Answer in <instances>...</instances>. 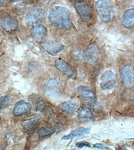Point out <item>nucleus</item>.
<instances>
[{"instance_id": "obj_1", "label": "nucleus", "mask_w": 134, "mask_h": 150, "mask_svg": "<svg viewBox=\"0 0 134 150\" xmlns=\"http://www.w3.org/2000/svg\"><path fill=\"white\" fill-rule=\"evenodd\" d=\"M49 19L52 25L59 29H69L71 25L70 13L63 7H56L53 9L49 15Z\"/></svg>"}, {"instance_id": "obj_2", "label": "nucleus", "mask_w": 134, "mask_h": 150, "mask_svg": "<svg viewBox=\"0 0 134 150\" xmlns=\"http://www.w3.org/2000/svg\"><path fill=\"white\" fill-rule=\"evenodd\" d=\"M96 4L100 19L105 23L110 22L112 15V8L109 0H97Z\"/></svg>"}, {"instance_id": "obj_3", "label": "nucleus", "mask_w": 134, "mask_h": 150, "mask_svg": "<svg viewBox=\"0 0 134 150\" xmlns=\"http://www.w3.org/2000/svg\"><path fill=\"white\" fill-rule=\"evenodd\" d=\"M75 6L76 11L83 21L87 22L92 17V13L90 7L87 4L82 1H78L75 2Z\"/></svg>"}, {"instance_id": "obj_4", "label": "nucleus", "mask_w": 134, "mask_h": 150, "mask_svg": "<svg viewBox=\"0 0 134 150\" xmlns=\"http://www.w3.org/2000/svg\"><path fill=\"white\" fill-rule=\"evenodd\" d=\"M133 69L130 65L123 67L120 71V77L122 84L127 88H130L134 84Z\"/></svg>"}, {"instance_id": "obj_5", "label": "nucleus", "mask_w": 134, "mask_h": 150, "mask_svg": "<svg viewBox=\"0 0 134 150\" xmlns=\"http://www.w3.org/2000/svg\"><path fill=\"white\" fill-rule=\"evenodd\" d=\"M56 69L61 73L64 74L72 79H75L76 75L73 69L64 60L58 59L55 62Z\"/></svg>"}, {"instance_id": "obj_6", "label": "nucleus", "mask_w": 134, "mask_h": 150, "mask_svg": "<svg viewBox=\"0 0 134 150\" xmlns=\"http://www.w3.org/2000/svg\"><path fill=\"white\" fill-rule=\"evenodd\" d=\"M116 83L115 74L111 71H105L101 76V88L104 90L113 88Z\"/></svg>"}, {"instance_id": "obj_7", "label": "nucleus", "mask_w": 134, "mask_h": 150, "mask_svg": "<svg viewBox=\"0 0 134 150\" xmlns=\"http://www.w3.org/2000/svg\"><path fill=\"white\" fill-rule=\"evenodd\" d=\"M41 46L44 51L51 54L58 53L63 49V45L58 41H49L41 43Z\"/></svg>"}, {"instance_id": "obj_8", "label": "nucleus", "mask_w": 134, "mask_h": 150, "mask_svg": "<svg viewBox=\"0 0 134 150\" xmlns=\"http://www.w3.org/2000/svg\"><path fill=\"white\" fill-rule=\"evenodd\" d=\"M32 105L25 101L21 100L15 104L13 113L16 117H21L31 111Z\"/></svg>"}, {"instance_id": "obj_9", "label": "nucleus", "mask_w": 134, "mask_h": 150, "mask_svg": "<svg viewBox=\"0 0 134 150\" xmlns=\"http://www.w3.org/2000/svg\"><path fill=\"white\" fill-rule=\"evenodd\" d=\"M98 49L95 45H92L88 47L83 52V58L88 63H95L98 59Z\"/></svg>"}, {"instance_id": "obj_10", "label": "nucleus", "mask_w": 134, "mask_h": 150, "mask_svg": "<svg viewBox=\"0 0 134 150\" xmlns=\"http://www.w3.org/2000/svg\"><path fill=\"white\" fill-rule=\"evenodd\" d=\"M41 119L42 117L40 115L34 114L25 120L23 122L22 125L26 131L32 132L37 128Z\"/></svg>"}, {"instance_id": "obj_11", "label": "nucleus", "mask_w": 134, "mask_h": 150, "mask_svg": "<svg viewBox=\"0 0 134 150\" xmlns=\"http://www.w3.org/2000/svg\"><path fill=\"white\" fill-rule=\"evenodd\" d=\"M77 91L83 99L92 105L96 103L95 93L90 88L85 86H80L77 88Z\"/></svg>"}, {"instance_id": "obj_12", "label": "nucleus", "mask_w": 134, "mask_h": 150, "mask_svg": "<svg viewBox=\"0 0 134 150\" xmlns=\"http://www.w3.org/2000/svg\"><path fill=\"white\" fill-rule=\"evenodd\" d=\"M121 23L125 29H130L134 28V9H129L124 12L121 18Z\"/></svg>"}, {"instance_id": "obj_13", "label": "nucleus", "mask_w": 134, "mask_h": 150, "mask_svg": "<svg viewBox=\"0 0 134 150\" xmlns=\"http://www.w3.org/2000/svg\"><path fill=\"white\" fill-rule=\"evenodd\" d=\"M0 23L2 28L6 31H14L17 29L18 25L17 20L9 16L1 18Z\"/></svg>"}, {"instance_id": "obj_14", "label": "nucleus", "mask_w": 134, "mask_h": 150, "mask_svg": "<svg viewBox=\"0 0 134 150\" xmlns=\"http://www.w3.org/2000/svg\"><path fill=\"white\" fill-rule=\"evenodd\" d=\"M47 34V30L42 24L35 26L32 29L31 36L34 40L40 42L44 39Z\"/></svg>"}, {"instance_id": "obj_15", "label": "nucleus", "mask_w": 134, "mask_h": 150, "mask_svg": "<svg viewBox=\"0 0 134 150\" xmlns=\"http://www.w3.org/2000/svg\"><path fill=\"white\" fill-rule=\"evenodd\" d=\"M78 105L72 101H67L62 103L59 108L62 112L69 114H72L78 109Z\"/></svg>"}, {"instance_id": "obj_16", "label": "nucleus", "mask_w": 134, "mask_h": 150, "mask_svg": "<svg viewBox=\"0 0 134 150\" xmlns=\"http://www.w3.org/2000/svg\"><path fill=\"white\" fill-rule=\"evenodd\" d=\"M94 115L91 110L85 106H83L78 110V118L80 120L84 121L92 119Z\"/></svg>"}, {"instance_id": "obj_17", "label": "nucleus", "mask_w": 134, "mask_h": 150, "mask_svg": "<svg viewBox=\"0 0 134 150\" xmlns=\"http://www.w3.org/2000/svg\"><path fill=\"white\" fill-rule=\"evenodd\" d=\"M43 11L40 9H33L28 13L25 18V22L27 24H30L38 19L43 15Z\"/></svg>"}, {"instance_id": "obj_18", "label": "nucleus", "mask_w": 134, "mask_h": 150, "mask_svg": "<svg viewBox=\"0 0 134 150\" xmlns=\"http://www.w3.org/2000/svg\"><path fill=\"white\" fill-rule=\"evenodd\" d=\"M90 129L89 128H80L72 131L67 135L64 136L62 137V139L63 140H69L75 138V137L83 135L88 134L90 132Z\"/></svg>"}, {"instance_id": "obj_19", "label": "nucleus", "mask_w": 134, "mask_h": 150, "mask_svg": "<svg viewBox=\"0 0 134 150\" xmlns=\"http://www.w3.org/2000/svg\"><path fill=\"white\" fill-rule=\"evenodd\" d=\"M55 130L51 128H41L38 131L39 137L40 138H45L54 133Z\"/></svg>"}, {"instance_id": "obj_20", "label": "nucleus", "mask_w": 134, "mask_h": 150, "mask_svg": "<svg viewBox=\"0 0 134 150\" xmlns=\"http://www.w3.org/2000/svg\"><path fill=\"white\" fill-rule=\"evenodd\" d=\"M60 86V83L57 80L52 79L50 80L47 83V88H48L49 91H51L52 93L56 92L55 90L58 89Z\"/></svg>"}, {"instance_id": "obj_21", "label": "nucleus", "mask_w": 134, "mask_h": 150, "mask_svg": "<svg viewBox=\"0 0 134 150\" xmlns=\"http://www.w3.org/2000/svg\"><path fill=\"white\" fill-rule=\"evenodd\" d=\"M11 101V99L10 97L7 96H3L1 98V108L3 107L9 105V103Z\"/></svg>"}, {"instance_id": "obj_22", "label": "nucleus", "mask_w": 134, "mask_h": 150, "mask_svg": "<svg viewBox=\"0 0 134 150\" xmlns=\"http://www.w3.org/2000/svg\"><path fill=\"white\" fill-rule=\"evenodd\" d=\"M76 146L77 147L80 148H82L84 146H87V147H90V144L88 142L86 141H81L78 142L76 143Z\"/></svg>"}, {"instance_id": "obj_23", "label": "nucleus", "mask_w": 134, "mask_h": 150, "mask_svg": "<svg viewBox=\"0 0 134 150\" xmlns=\"http://www.w3.org/2000/svg\"><path fill=\"white\" fill-rule=\"evenodd\" d=\"M94 147L97 148L102 149L105 150H109V148L107 147L104 145L102 144H100V143H97V144H95L94 145Z\"/></svg>"}, {"instance_id": "obj_24", "label": "nucleus", "mask_w": 134, "mask_h": 150, "mask_svg": "<svg viewBox=\"0 0 134 150\" xmlns=\"http://www.w3.org/2000/svg\"><path fill=\"white\" fill-rule=\"evenodd\" d=\"M10 1H11V2H17V1H19V0H10Z\"/></svg>"}, {"instance_id": "obj_25", "label": "nucleus", "mask_w": 134, "mask_h": 150, "mask_svg": "<svg viewBox=\"0 0 134 150\" xmlns=\"http://www.w3.org/2000/svg\"><path fill=\"white\" fill-rule=\"evenodd\" d=\"M133 77H134V69H133Z\"/></svg>"}, {"instance_id": "obj_26", "label": "nucleus", "mask_w": 134, "mask_h": 150, "mask_svg": "<svg viewBox=\"0 0 134 150\" xmlns=\"http://www.w3.org/2000/svg\"><path fill=\"white\" fill-rule=\"evenodd\" d=\"M130 139H130H133V140H134V138H132V139Z\"/></svg>"}]
</instances>
